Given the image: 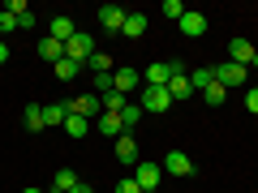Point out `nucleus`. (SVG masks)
I'll list each match as a JSON object with an SVG mask.
<instances>
[{"mask_svg":"<svg viewBox=\"0 0 258 193\" xmlns=\"http://www.w3.org/2000/svg\"><path fill=\"white\" fill-rule=\"evenodd\" d=\"M142 112H151V116H159V112L172 108V94H168V86H142Z\"/></svg>","mask_w":258,"mask_h":193,"instance_id":"obj_1","label":"nucleus"},{"mask_svg":"<svg viewBox=\"0 0 258 193\" xmlns=\"http://www.w3.org/2000/svg\"><path fill=\"white\" fill-rule=\"evenodd\" d=\"M215 82H220L224 90H232V86H245V82H249V69H245V64L224 60V64H215Z\"/></svg>","mask_w":258,"mask_h":193,"instance_id":"obj_2","label":"nucleus"},{"mask_svg":"<svg viewBox=\"0 0 258 193\" xmlns=\"http://www.w3.org/2000/svg\"><path fill=\"white\" fill-rule=\"evenodd\" d=\"M64 56H69V60H78V64L86 69V60L95 56V39L86 35V30H78V35L69 39V43H64Z\"/></svg>","mask_w":258,"mask_h":193,"instance_id":"obj_3","label":"nucleus"},{"mask_svg":"<svg viewBox=\"0 0 258 193\" xmlns=\"http://www.w3.org/2000/svg\"><path fill=\"white\" fill-rule=\"evenodd\" d=\"M159 176H164V163H147V159H142V163L134 167V180H138V189H142V193H155Z\"/></svg>","mask_w":258,"mask_h":193,"instance_id":"obj_4","label":"nucleus"},{"mask_svg":"<svg viewBox=\"0 0 258 193\" xmlns=\"http://www.w3.org/2000/svg\"><path fill=\"white\" fill-rule=\"evenodd\" d=\"M142 86V73L134 69V64H125V69H112V90H120L129 99V90H138Z\"/></svg>","mask_w":258,"mask_h":193,"instance_id":"obj_5","label":"nucleus"},{"mask_svg":"<svg viewBox=\"0 0 258 193\" xmlns=\"http://www.w3.org/2000/svg\"><path fill=\"white\" fill-rule=\"evenodd\" d=\"M112 150H116V159H120L125 167H138V163H142V150H138V142H134V133H120Z\"/></svg>","mask_w":258,"mask_h":193,"instance_id":"obj_6","label":"nucleus"},{"mask_svg":"<svg viewBox=\"0 0 258 193\" xmlns=\"http://www.w3.org/2000/svg\"><path fill=\"white\" fill-rule=\"evenodd\" d=\"M74 116V99H60V103H47L43 108V129L47 125H56V129H64V120Z\"/></svg>","mask_w":258,"mask_h":193,"instance_id":"obj_7","label":"nucleus"},{"mask_svg":"<svg viewBox=\"0 0 258 193\" xmlns=\"http://www.w3.org/2000/svg\"><path fill=\"white\" fill-rule=\"evenodd\" d=\"M164 172L168 176H194V159L185 150H168L164 155Z\"/></svg>","mask_w":258,"mask_h":193,"instance_id":"obj_8","label":"nucleus"},{"mask_svg":"<svg viewBox=\"0 0 258 193\" xmlns=\"http://www.w3.org/2000/svg\"><path fill=\"white\" fill-rule=\"evenodd\" d=\"M168 82H172V64L168 60H155L142 69V86H168Z\"/></svg>","mask_w":258,"mask_h":193,"instance_id":"obj_9","label":"nucleus"},{"mask_svg":"<svg viewBox=\"0 0 258 193\" xmlns=\"http://www.w3.org/2000/svg\"><path fill=\"white\" fill-rule=\"evenodd\" d=\"M176 26H181V35H185V39H203V35H207V13L189 9L181 22H176Z\"/></svg>","mask_w":258,"mask_h":193,"instance_id":"obj_10","label":"nucleus"},{"mask_svg":"<svg viewBox=\"0 0 258 193\" xmlns=\"http://www.w3.org/2000/svg\"><path fill=\"white\" fill-rule=\"evenodd\" d=\"M74 116H86V120H91V116H103V99H99V94H78V99H74Z\"/></svg>","mask_w":258,"mask_h":193,"instance_id":"obj_11","label":"nucleus"},{"mask_svg":"<svg viewBox=\"0 0 258 193\" xmlns=\"http://www.w3.org/2000/svg\"><path fill=\"white\" fill-rule=\"evenodd\" d=\"M254 52H258V47L249 43V39H232V43H228V60L232 64H245V69H249V60H254Z\"/></svg>","mask_w":258,"mask_h":193,"instance_id":"obj_12","label":"nucleus"},{"mask_svg":"<svg viewBox=\"0 0 258 193\" xmlns=\"http://www.w3.org/2000/svg\"><path fill=\"white\" fill-rule=\"evenodd\" d=\"M99 26L120 35V26H125V9H120V5H103V9H99Z\"/></svg>","mask_w":258,"mask_h":193,"instance_id":"obj_13","label":"nucleus"},{"mask_svg":"<svg viewBox=\"0 0 258 193\" xmlns=\"http://www.w3.org/2000/svg\"><path fill=\"white\" fill-rule=\"evenodd\" d=\"M47 35H52L56 43H69V39H74L78 30H74V22L64 18V13H56V18H52V26H47Z\"/></svg>","mask_w":258,"mask_h":193,"instance_id":"obj_14","label":"nucleus"},{"mask_svg":"<svg viewBox=\"0 0 258 193\" xmlns=\"http://www.w3.org/2000/svg\"><path fill=\"white\" fill-rule=\"evenodd\" d=\"M95 129H99L103 138H112V142H116L120 133H125V125H120V116H116V112H103V116L95 120Z\"/></svg>","mask_w":258,"mask_h":193,"instance_id":"obj_15","label":"nucleus"},{"mask_svg":"<svg viewBox=\"0 0 258 193\" xmlns=\"http://www.w3.org/2000/svg\"><path fill=\"white\" fill-rule=\"evenodd\" d=\"M120 35H125V39H142V35H147V13H125Z\"/></svg>","mask_w":258,"mask_h":193,"instance_id":"obj_16","label":"nucleus"},{"mask_svg":"<svg viewBox=\"0 0 258 193\" xmlns=\"http://www.w3.org/2000/svg\"><path fill=\"white\" fill-rule=\"evenodd\" d=\"M5 9H9L13 18H18V30H30V26H35V13H30V5H26V0H9Z\"/></svg>","mask_w":258,"mask_h":193,"instance_id":"obj_17","label":"nucleus"},{"mask_svg":"<svg viewBox=\"0 0 258 193\" xmlns=\"http://www.w3.org/2000/svg\"><path fill=\"white\" fill-rule=\"evenodd\" d=\"M52 69H56V82H74V77L82 73V64H78V60H69V56H60V60H56Z\"/></svg>","mask_w":258,"mask_h":193,"instance_id":"obj_18","label":"nucleus"},{"mask_svg":"<svg viewBox=\"0 0 258 193\" xmlns=\"http://www.w3.org/2000/svg\"><path fill=\"white\" fill-rule=\"evenodd\" d=\"M168 94H172V103H176V99H189V94H194V86H189V73H176L172 82H168Z\"/></svg>","mask_w":258,"mask_h":193,"instance_id":"obj_19","label":"nucleus"},{"mask_svg":"<svg viewBox=\"0 0 258 193\" xmlns=\"http://www.w3.org/2000/svg\"><path fill=\"white\" fill-rule=\"evenodd\" d=\"M22 125H26V133H39V129H43V108H39V103H26Z\"/></svg>","mask_w":258,"mask_h":193,"instance_id":"obj_20","label":"nucleus"},{"mask_svg":"<svg viewBox=\"0 0 258 193\" xmlns=\"http://www.w3.org/2000/svg\"><path fill=\"white\" fill-rule=\"evenodd\" d=\"M39 56H43V60H60V56H64V43H56V39L52 35H47V39H39Z\"/></svg>","mask_w":258,"mask_h":193,"instance_id":"obj_21","label":"nucleus"},{"mask_svg":"<svg viewBox=\"0 0 258 193\" xmlns=\"http://www.w3.org/2000/svg\"><path fill=\"white\" fill-rule=\"evenodd\" d=\"M142 116H147V112H142V103H125V108H120V125H125V133L138 125Z\"/></svg>","mask_w":258,"mask_h":193,"instance_id":"obj_22","label":"nucleus"},{"mask_svg":"<svg viewBox=\"0 0 258 193\" xmlns=\"http://www.w3.org/2000/svg\"><path fill=\"white\" fill-rule=\"evenodd\" d=\"M64 133H69V138H86V133H91V120L86 116H69L64 120Z\"/></svg>","mask_w":258,"mask_h":193,"instance_id":"obj_23","label":"nucleus"},{"mask_svg":"<svg viewBox=\"0 0 258 193\" xmlns=\"http://www.w3.org/2000/svg\"><path fill=\"white\" fill-rule=\"evenodd\" d=\"M78 184H82V180H78V172H74V167H60V172H56V189H60V193L78 189Z\"/></svg>","mask_w":258,"mask_h":193,"instance_id":"obj_24","label":"nucleus"},{"mask_svg":"<svg viewBox=\"0 0 258 193\" xmlns=\"http://www.w3.org/2000/svg\"><path fill=\"white\" fill-rule=\"evenodd\" d=\"M211 82H215V69H194V73H189V86H194V90H207Z\"/></svg>","mask_w":258,"mask_h":193,"instance_id":"obj_25","label":"nucleus"},{"mask_svg":"<svg viewBox=\"0 0 258 193\" xmlns=\"http://www.w3.org/2000/svg\"><path fill=\"white\" fill-rule=\"evenodd\" d=\"M203 99H207V108H220V103L228 99V90H224L220 82H211V86H207V90H203Z\"/></svg>","mask_w":258,"mask_h":193,"instance_id":"obj_26","label":"nucleus"},{"mask_svg":"<svg viewBox=\"0 0 258 193\" xmlns=\"http://www.w3.org/2000/svg\"><path fill=\"white\" fill-rule=\"evenodd\" d=\"M125 94H120V90H108V94H103V112H116V116H120V108H125Z\"/></svg>","mask_w":258,"mask_h":193,"instance_id":"obj_27","label":"nucleus"},{"mask_svg":"<svg viewBox=\"0 0 258 193\" xmlns=\"http://www.w3.org/2000/svg\"><path fill=\"white\" fill-rule=\"evenodd\" d=\"M86 69H91V73H112V60H108L103 52H95L91 60H86Z\"/></svg>","mask_w":258,"mask_h":193,"instance_id":"obj_28","label":"nucleus"},{"mask_svg":"<svg viewBox=\"0 0 258 193\" xmlns=\"http://www.w3.org/2000/svg\"><path fill=\"white\" fill-rule=\"evenodd\" d=\"M185 13H189V9H185L181 0H164V18H172V22H181Z\"/></svg>","mask_w":258,"mask_h":193,"instance_id":"obj_29","label":"nucleus"},{"mask_svg":"<svg viewBox=\"0 0 258 193\" xmlns=\"http://www.w3.org/2000/svg\"><path fill=\"white\" fill-rule=\"evenodd\" d=\"M108 90H112V73H95V94L103 99Z\"/></svg>","mask_w":258,"mask_h":193,"instance_id":"obj_30","label":"nucleus"},{"mask_svg":"<svg viewBox=\"0 0 258 193\" xmlns=\"http://www.w3.org/2000/svg\"><path fill=\"white\" fill-rule=\"evenodd\" d=\"M112 193H142V189H138L134 176H125V180H116V189H112Z\"/></svg>","mask_w":258,"mask_h":193,"instance_id":"obj_31","label":"nucleus"},{"mask_svg":"<svg viewBox=\"0 0 258 193\" xmlns=\"http://www.w3.org/2000/svg\"><path fill=\"white\" fill-rule=\"evenodd\" d=\"M9 30H18V18L5 9V13H0V35H9Z\"/></svg>","mask_w":258,"mask_h":193,"instance_id":"obj_32","label":"nucleus"},{"mask_svg":"<svg viewBox=\"0 0 258 193\" xmlns=\"http://www.w3.org/2000/svg\"><path fill=\"white\" fill-rule=\"evenodd\" d=\"M245 108L258 116V86H249V90H245Z\"/></svg>","mask_w":258,"mask_h":193,"instance_id":"obj_33","label":"nucleus"},{"mask_svg":"<svg viewBox=\"0 0 258 193\" xmlns=\"http://www.w3.org/2000/svg\"><path fill=\"white\" fill-rule=\"evenodd\" d=\"M9 60V43H5V39H0V64Z\"/></svg>","mask_w":258,"mask_h":193,"instance_id":"obj_34","label":"nucleus"},{"mask_svg":"<svg viewBox=\"0 0 258 193\" xmlns=\"http://www.w3.org/2000/svg\"><path fill=\"white\" fill-rule=\"evenodd\" d=\"M69 193H91V184H78V189H69Z\"/></svg>","mask_w":258,"mask_h":193,"instance_id":"obj_35","label":"nucleus"},{"mask_svg":"<svg viewBox=\"0 0 258 193\" xmlns=\"http://www.w3.org/2000/svg\"><path fill=\"white\" fill-rule=\"evenodd\" d=\"M249 69H258V52H254V60H249Z\"/></svg>","mask_w":258,"mask_h":193,"instance_id":"obj_36","label":"nucleus"},{"mask_svg":"<svg viewBox=\"0 0 258 193\" xmlns=\"http://www.w3.org/2000/svg\"><path fill=\"white\" fill-rule=\"evenodd\" d=\"M26 193H43V189H30V184H26Z\"/></svg>","mask_w":258,"mask_h":193,"instance_id":"obj_37","label":"nucleus"},{"mask_svg":"<svg viewBox=\"0 0 258 193\" xmlns=\"http://www.w3.org/2000/svg\"><path fill=\"white\" fill-rule=\"evenodd\" d=\"M47 193H60V189H47Z\"/></svg>","mask_w":258,"mask_h":193,"instance_id":"obj_38","label":"nucleus"}]
</instances>
